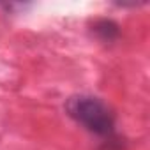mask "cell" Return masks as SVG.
<instances>
[{
	"instance_id": "cell-1",
	"label": "cell",
	"mask_w": 150,
	"mask_h": 150,
	"mask_svg": "<svg viewBox=\"0 0 150 150\" xmlns=\"http://www.w3.org/2000/svg\"><path fill=\"white\" fill-rule=\"evenodd\" d=\"M67 115L83 125L90 134H96L99 138L108 139L106 143H115V117L110 111V108L94 96H72L65 103Z\"/></svg>"
},
{
	"instance_id": "cell-2",
	"label": "cell",
	"mask_w": 150,
	"mask_h": 150,
	"mask_svg": "<svg viewBox=\"0 0 150 150\" xmlns=\"http://www.w3.org/2000/svg\"><path fill=\"white\" fill-rule=\"evenodd\" d=\"M92 32H94L101 41L111 42V41H115V39L118 37L120 28H118V25H117L115 21H111V20H97V21L94 23V27H92Z\"/></svg>"
}]
</instances>
